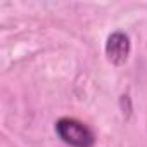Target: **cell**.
Wrapping results in <instances>:
<instances>
[{"instance_id": "1", "label": "cell", "mask_w": 147, "mask_h": 147, "mask_svg": "<svg viewBox=\"0 0 147 147\" xmlns=\"http://www.w3.org/2000/svg\"><path fill=\"white\" fill-rule=\"evenodd\" d=\"M55 133L71 147H92L95 142L90 128L73 118H61L55 123Z\"/></svg>"}, {"instance_id": "2", "label": "cell", "mask_w": 147, "mask_h": 147, "mask_svg": "<svg viewBox=\"0 0 147 147\" xmlns=\"http://www.w3.org/2000/svg\"><path fill=\"white\" fill-rule=\"evenodd\" d=\"M130 54V38L123 31H114L109 35L106 42V55L114 66H121L126 62Z\"/></svg>"}]
</instances>
